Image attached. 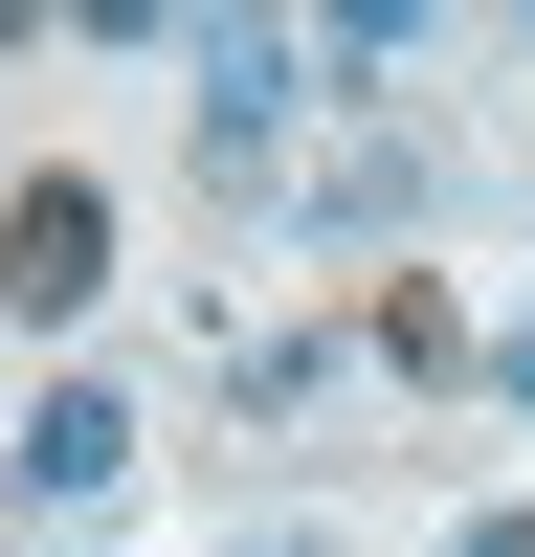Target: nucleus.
Returning a JSON list of instances; mask_svg holds the SVG:
<instances>
[{"mask_svg":"<svg viewBox=\"0 0 535 557\" xmlns=\"http://www.w3.org/2000/svg\"><path fill=\"white\" fill-rule=\"evenodd\" d=\"M178 67H201V157L268 178V134H290V89H312V23H201Z\"/></svg>","mask_w":535,"mask_h":557,"instance_id":"1","label":"nucleus"},{"mask_svg":"<svg viewBox=\"0 0 535 557\" xmlns=\"http://www.w3.org/2000/svg\"><path fill=\"white\" fill-rule=\"evenodd\" d=\"M112 290V201H89V178H23V201H0V312H89Z\"/></svg>","mask_w":535,"mask_h":557,"instance_id":"2","label":"nucleus"},{"mask_svg":"<svg viewBox=\"0 0 535 557\" xmlns=\"http://www.w3.org/2000/svg\"><path fill=\"white\" fill-rule=\"evenodd\" d=\"M112 469H134V401H112V380H67V401H23V491H45V513H89Z\"/></svg>","mask_w":535,"mask_h":557,"instance_id":"3","label":"nucleus"},{"mask_svg":"<svg viewBox=\"0 0 535 557\" xmlns=\"http://www.w3.org/2000/svg\"><path fill=\"white\" fill-rule=\"evenodd\" d=\"M446 557H535V513H469V535H446Z\"/></svg>","mask_w":535,"mask_h":557,"instance_id":"4","label":"nucleus"},{"mask_svg":"<svg viewBox=\"0 0 535 557\" xmlns=\"http://www.w3.org/2000/svg\"><path fill=\"white\" fill-rule=\"evenodd\" d=\"M268 557H312V535H268Z\"/></svg>","mask_w":535,"mask_h":557,"instance_id":"5","label":"nucleus"}]
</instances>
